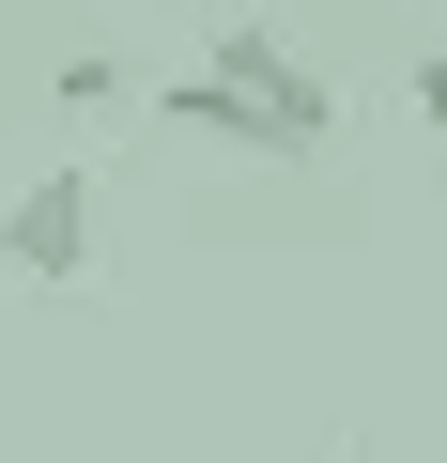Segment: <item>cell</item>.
<instances>
[{"mask_svg": "<svg viewBox=\"0 0 447 463\" xmlns=\"http://www.w3.org/2000/svg\"><path fill=\"white\" fill-rule=\"evenodd\" d=\"M216 78L263 109V139H278V155H324V139L355 124V109H340V78H324V62H293V32H278V16H216Z\"/></svg>", "mask_w": 447, "mask_h": 463, "instance_id": "cell-1", "label": "cell"}, {"mask_svg": "<svg viewBox=\"0 0 447 463\" xmlns=\"http://www.w3.org/2000/svg\"><path fill=\"white\" fill-rule=\"evenodd\" d=\"M340 463H370V448H340Z\"/></svg>", "mask_w": 447, "mask_h": 463, "instance_id": "cell-6", "label": "cell"}, {"mask_svg": "<svg viewBox=\"0 0 447 463\" xmlns=\"http://www.w3.org/2000/svg\"><path fill=\"white\" fill-rule=\"evenodd\" d=\"M416 124H432V139H447V47H432V62H416Z\"/></svg>", "mask_w": 447, "mask_h": 463, "instance_id": "cell-5", "label": "cell"}, {"mask_svg": "<svg viewBox=\"0 0 447 463\" xmlns=\"http://www.w3.org/2000/svg\"><path fill=\"white\" fill-rule=\"evenodd\" d=\"M154 124H185V139H232V155H278V139H263V109L216 78V62H200V78H154Z\"/></svg>", "mask_w": 447, "mask_h": 463, "instance_id": "cell-3", "label": "cell"}, {"mask_svg": "<svg viewBox=\"0 0 447 463\" xmlns=\"http://www.w3.org/2000/svg\"><path fill=\"white\" fill-rule=\"evenodd\" d=\"M124 93H139V78H124L108 47H62V109H78V124H93V109H124Z\"/></svg>", "mask_w": 447, "mask_h": 463, "instance_id": "cell-4", "label": "cell"}, {"mask_svg": "<svg viewBox=\"0 0 447 463\" xmlns=\"http://www.w3.org/2000/svg\"><path fill=\"white\" fill-rule=\"evenodd\" d=\"M0 263H16L32 294H78L93 279V155H47L16 201H0Z\"/></svg>", "mask_w": 447, "mask_h": 463, "instance_id": "cell-2", "label": "cell"}]
</instances>
